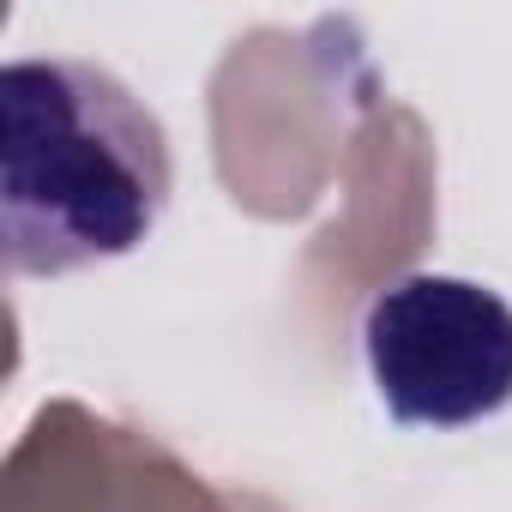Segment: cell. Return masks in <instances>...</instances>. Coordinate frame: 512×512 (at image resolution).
<instances>
[{
  "instance_id": "cell-1",
  "label": "cell",
  "mask_w": 512,
  "mask_h": 512,
  "mask_svg": "<svg viewBox=\"0 0 512 512\" xmlns=\"http://www.w3.org/2000/svg\"><path fill=\"white\" fill-rule=\"evenodd\" d=\"M163 121L97 61L25 55L0 73V229L13 278L133 253L169 211Z\"/></svg>"
},
{
  "instance_id": "cell-2",
  "label": "cell",
  "mask_w": 512,
  "mask_h": 512,
  "mask_svg": "<svg viewBox=\"0 0 512 512\" xmlns=\"http://www.w3.org/2000/svg\"><path fill=\"white\" fill-rule=\"evenodd\" d=\"M374 398L404 428H470L512 404V302L476 278L410 272L362 308Z\"/></svg>"
}]
</instances>
